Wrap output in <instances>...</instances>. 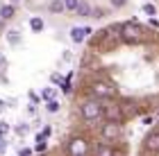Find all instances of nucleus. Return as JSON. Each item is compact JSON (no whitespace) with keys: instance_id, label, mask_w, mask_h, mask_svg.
Returning a JSON list of instances; mask_svg holds the SVG:
<instances>
[{"instance_id":"10","label":"nucleus","mask_w":159,"mask_h":156,"mask_svg":"<svg viewBox=\"0 0 159 156\" xmlns=\"http://www.w3.org/2000/svg\"><path fill=\"white\" fill-rule=\"evenodd\" d=\"M77 16H91V7L84 2V0H80V5H77V9H75Z\"/></svg>"},{"instance_id":"21","label":"nucleus","mask_w":159,"mask_h":156,"mask_svg":"<svg viewBox=\"0 0 159 156\" xmlns=\"http://www.w3.org/2000/svg\"><path fill=\"white\" fill-rule=\"evenodd\" d=\"M32 154V150H27V147H20L18 150V156H30Z\"/></svg>"},{"instance_id":"11","label":"nucleus","mask_w":159,"mask_h":156,"mask_svg":"<svg viewBox=\"0 0 159 156\" xmlns=\"http://www.w3.org/2000/svg\"><path fill=\"white\" fill-rule=\"evenodd\" d=\"M30 27H32V32H41L43 27H46V23H43V18H39V16H34V18L30 20Z\"/></svg>"},{"instance_id":"4","label":"nucleus","mask_w":159,"mask_h":156,"mask_svg":"<svg viewBox=\"0 0 159 156\" xmlns=\"http://www.w3.org/2000/svg\"><path fill=\"white\" fill-rule=\"evenodd\" d=\"M89 154V143L84 138H73L68 143V156H86Z\"/></svg>"},{"instance_id":"5","label":"nucleus","mask_w":159,"mask_h":156,"mask_svg":"<svg viewBox=\"0 0 159 156\" xmlns=\"http://www.w3.org/2000/svg\"><path fill=\"white\" fill-rule=\"evenodd\" d=\"M102 138L105 140H118L120 138V122H105L102 124Z\"/></svg>"},{"instance_id":"1","label":"nucleus","mask_w":159,"mask_h":156,"mask_svg":"<svg viewBox=\"0 0 159 156\" xmlns=\"http://www.w3.org/2000/svg\"><path fill=\"white\" fill-rule=\"evenodd\" d=\"M82 118L86 120V122H96V120H100L102 118V104H100V100H86L84 104H82Z\"/></svg>"},{"instance_id":"20","label":"nucleus","mask_w":159,"mask_h":156,"mask_svg":"<svg viewBox=\"0 0 159 156\" xmlns=\"http://www.w3.org/2000/svg\"><path fill=\"white\" fill-rule=\"evenodd\" d=\"M50 79H52V84H64V79H61V75H52V77H50Z\"/></svg>"},{"instance_id":"22","label":"nucleus","mask_w":159,"mask_h":156,"mask_svg":"<svg viewBox=\"0 0 159 156\" xmlns=\"http://www.w3.org/2000/svg\"><path fill=\"white\" fill-rule=\"evenodd\" d=\"M16 131H18V133H25V131H27V124H18Z\"/></svg>"},{"instance_id":"12","label":"nucleus","mask_w":159,"mask_h":156,"mask_svg":"<svg viewBox=\"0 0 159 156\" xmlns=\"http://www.w3.org/2000/svg\"><path fill=\"white\" fill-rule=\"evenodd\" d=\"M46 136H43V133H39V136H37V145H34V150H37V152H46Z\"/></svg>"},{"instance_id":"2","label":"nucleus","mask_w":159,"mask_h":156,"mask_svg":"<svg viewBox=\"0 0 159 156\" xmlns=\"http://www.w3.org/2000/svg\"><path fill=\"white\" fill-rule=\"evenodd\" d=\"M120 39L127 43H139L143 39V27L139 23H125L120 27Z\"/></svg>"},{"instance_id":"23","label":"nucleus","mask_w":159,"mask_h":156,"mask_svg":"<svg viewBox=\"0 0 159 156\" xmlns=\"http://www.w3.org/2000/svg\"><path fill=\"white\" fill-rule=\"evenodd\" d=\"M111 5L114 7H123V5H125V0H111Z\"/></svg>"},{"instance_id":"18","label":"nucleus","mask_w":159,"mask_h":156,"mask_svg":"<svg viewBox=\"0 0 159 156\" xmlns=\"http://www.w3.org/2000/svg\"><path fill=\"white\" fill-rule=\"evenodd\" d=\"M41 97H43V100H52V97H55V88H46V91H43V93H41Z\"/></svg>"},{"instance_id":"14","label":"nucleus","mask_w":159,"mask_h":156,"mask_svg":"<svg viewBox=\"0 0 159 156\" xmlns=\"http://www.w3.org/2000/svg\"><path fill=\"white\" fill-rule=\"evenodd\" d=\"M77 5H80V0H64V7H66L68 11H75Z\"/></svg>"},{"instance_id":"19","label":"nucleus","mask_w":159,"mask_h":156,"mask_svg":"<svg viewBox=\"0 0 159 156\" xmlns=\"http://www.w3.org/2000/svg\"><path fill=\"white\" fill-rule=\"evenodd\" d=\"M7 131H9V124H7V122H0V136H5Z\"/></svg>"},{"instance_id":"24","label":"nucleus","mask_w":159,"mask_h":156,"mask_svg":"<svg viewBox=\"0 0 159 156\" xmlns=\"http://www.w3.org/2000/svg\"><path fill=\"white\" fill-rule=\"evenodd\" d=\"M5 150H7V143H5V140H2V138H0V154H2Z\"/></svg>"},{"instance_id":"3","label":"nucleus","mask_w":159,"mask_h":156,"mask_svg":"<svg viewBox=\"0 0 159 156\" xmlns=\"http://www.w3.org/2000/svg\"><path fill=\"white\" fill-rule=\"evenodd\" d=\"M91 93H93V100H107V97H114L116 88L107 82H96L91 86Z\"/></svg>"},{"instance_id":"6","label":"nucleus","mask_w":159,"mask_h":156,"mask_svg":"<svg viewBox=\"0 0 159 156\" xmlns=\"http://www.w3.org/2000/svg\"><path fill=\"white\" fill-rule=\"evenodd\" d=\"M89 34H91L89 27H73V30H70V41H73V43H82Z\"/></svg>"},{"instance_id":"13","label":"nucleus","mask_w":159,"mask_h":156,"mask_svg":"<svg viewBox=\"0 0 159 156\" xmlns=\"http://www.w3.org/2000/svg\"><path fill=\"white\" fill-rule=\"evenodd\" d=\"M7 39H9V43H11V45H16L18 41H20V36H18V32H16V30H9V32H7Z\"/></svg>"},{"instance_id":"15","label":"nucleus","mask_w":159,"mask_h":156,"mask_svg":"<svg viewBox=\"0 0 159 156\" xmlns=\"http://www.w3.org/2000/svg\"><path fill=\"white\" fill-rule=\"evenodd\" d=\"M143 11H146L148 16H155V14H157V7H155L152 2H148V5H143Z\"/></svg>"},{"instance_id":"17","label":"nucleus","mask_w":159,"mask_h":156,"mask_svg":"<svg viewBox=\"0 0 159 156\" xmlns=\"http://www.w3.org/2000/svg\"><path fill=\"white\" fill-rule=\"evenodd\" d=\"M96 156H114V150H109V147H100V150L96 152Z\"/></svg>"},{"instance_id":"9","label":"nucleus","mask_w":159,"mask_h":156,"mask_svg":"<svg viewBox=\"0 0 159 156\" xmlns=\"http://www.w3.org/2000/svg\"><path fill=\"white\" fill-rule=\"evenodd\" d=\"M48 9H50V14H61L66 7H64V0H52V2L48 5Z\"/></svg>"},{"instance_id":"25","label":"nucleus","mask_w":159,"mask_h":156,"mask_svg":"<svg viewBox=\"0 0 159 156\" xmlns=\"http://www.w3.org/2000/svg\"><path fill=\"white\" fill-rule=\"evenodd\" d=\"M2 109H5V102H2V100H0V113H2Z\"/></svg>"},{"instance_id":"8","label":"nucleus","mask_w":159,"mask_h":156,"mask_svg":"<svg viewBox=\"0 0 159 156\" xmlns=\"http://www.w3.org/2000/svg\"><path fill=\"white\" fill-rule=\"evenodd\" d=\"M14 14H16V7L14 5H5L2 9H0V18H5V20H9Z\"/></svg>"},{"instance_id":"16","label":"nucleus","mask_w":159,"mask_h":156,"mask_svg":"<svg viewBox=\"0 0 159 156\" xmlns=\"http://www.w3.org/2000/svg\"><path fill=\"white\" fill-rule=\"evenodd\" d=\"M46 109H48L50 113H57V111H59V102H57V100H50Z\"/></svg>"},{"instance_id":"7","label":"nucleus","mask_w":159,"mask_h":156,"mask_svg":"<svg viewBox=\"0 0 159 156\" xmlns=\"http://www.w3.org/2000/svg\"><path fill=\"white\" fill-rule=\"evenodd\" d=\"M146 150H148L150 154L159 152V131H152V133L146 138Z\"/></svg>"},{"instance_id":"26","label":"nucleus","mask_w":159,"mask_h":156,"mask_svg":"<svg viewBox=\"0 0 159 156\" xmlns=\"http://www.w3.org/2000/svg\"><path fill=\"white\" fill-rule=\"evenodd\" d=\"M2 63H5V59H2V57H0V66H2Z\"/></svg>"}]
</instances>
